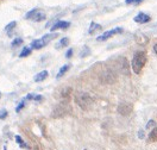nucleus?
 Here are the masks:
<instances>
[{"label":"nucleus","mask_w":157,"mask_h":150,"mask_svg":"<svg viewBox=\"0 0 157 150\" xmlns=\"http://www.w3.org/2000/svg\"><path fill=\"white\" fill-rule=\"evenodd\" d=\"M146 63V54L144 51H137L133 55V59L131 61V67L134 74H139L143 69V67Z\"/></svg>","instance_id":"1"},{"label":"nucleus","mask_w":157,"mask_h":150,"mask_svg":"<svg viewBox=\"0 0 157 150\" xmlns=\"http://www.w3.org/2000/svg\"><path fill=\"white\" fill-rule=\"evenodd\" d=\"M75 101H76V104H77L81 109H83V110H88V109L92 106V104H93L92 96H91L89 94H87V93H79V94H76Z\"/></svg>","instance_id":"2"},{"label":"nucleus","mask_w":157,"mask_h":150,"mask_svg":"<svg viewBox=\"0 0 157 150\" xmlns=\"http://www.w3.org/2000/svg\"><path fill=\"white\" fill-rule=\"evenodd\" d=\"M25 18H26V19H32V20H35V22H42V20L45 19V14H44L43 12H41L39 10L35 8V10H31L30 12L26 13Z\"/></svg>","instance_id":"3"},{"label":"nucleus","mask_w":157,"mask_h":150,"mask_svg":"<svg viewBox=\"0 0 157 150\" xmlns=\"http://www.w3.org/2000/svg\"><path fill=\"white\" fill-rule=\"evenodd\" d=\"M122 32H123V29H122V28H116V29H113V30L106 31V32H104L102 35H100V36L96 38V41H98V42H104V41H107L108 38H111L112 36L118 35V33H122Z\"/></svg>","instance_id":"4"},{"label":"nucleus","mask_w":157,"mask_h":150,"mask_svg":"<svg viewBox=\"0 0 157 150\" xmlns=\"http://www.w3.org/2000/svg\"><path fill=\"white\" fill-rule=\"evenodd\" d=\"M118 112L122 115V116H128L131 112H132V105L131 104H120L118 106Z\"/></svg>","instance_id":"5"},{"label":"nucleus","mask_w":157,"mask_h":150,"mask_svg":"<svg viewBox=\"0 0 157 150\" xmlns=\"http://www.w3.org/2000/svg\"><path fill=\"white\" fill-rule=\"evenodd\" d=\"M134 22L138 23V24H145V23L150 22V16L140 12V13H138V14L134 17Z\"/></svg>","instance_id":"6"},{"label":"nucleus","mask_w":157,"mask_h":150,"mask_svg":"<svg viewBox=\"0 0 157 150\" xmlns=\"http://www.w3.org/2000/svg\"><path fill=\"white\" fill-rule=\"evenodd\" d=\"M69 26H70V23H69V22H63V20H60V22L55 23V24L51 26V31L54 32V31L59 30V29H68Z\"/></svg>","instance_id":"7"},{"label":"nucleus","mask_w":157,"mask_h":150,"mask_svg":"<svg viewBox=\"0 0 157 150\" xmlns=\"http://www.w3.org/2000/svg\"><path fill=\"white\" fill-rule=\"evenodd\" d=\"M134 38H136V42H137L138 44L144 45V44H146V43H148V37H146V36H144L143 33H137V35L134 36Z\"/></svg>","instance_id":"8"},{"label":"nucleus","mask_w":157,"mask_h":150,"mask_svg":"<svg viewBox=\"0 0 157 150\" xmlns=\"http://www.w3.org/2000/svg\"><path fill=\"white\" fill-rule=\"evenodd\" d=\"M48 75H49V73H48L47 70H43V72L38 73V74L35 76V81H36V82H42V81H44V80L48 78Z\"/></svg>","instance_id":"9"},{"label":"nucleus","mask_w":157,"mask_h":150,"mask_svg":"<svg viewBox=\"0 0 157 150\" xmlns=\"http://www.w3.org/2000/svg\"><path fill=\"white\" fill-rule=\"evenodd\" d=\"M57 37H59V33H56V32L54 33V32H53V33H48V35H45L44 37H42V39H43L44 44L47 45V44H48V43H49L50 41L55 39V38H57Z\"/></svg>","instance_id":"10"},{"label":"nucleus","mask_w":157,"mask_h":150,"mask_svg":"<svg viewBox=\"0 0 157 150\" xmlns=\"http://www.w3.org/2000/svg\"><path fill=\"white\" fill-rule=\"evenodd\" d=\"M44 45H45V44H44V42H43V39H42V38L36 39V41H33V42L31 43V48L32 49H36V50L42 49Z\"/></svg>","instance_id":"11"},{"label":"nucleus","mask_w":157,"mask_h":150,"mask_svg":"<svg viewBox=\"0 0 157 150\" xmlns=\"http://www.w3.org/2000/svg\"><path fill=\"white\" fill-rule=\"evenodd\" d=\"M69 68H70V66H69V64H65V66H63L62 68L60 69V72H59V74H57V76H56V78H57V79L62 78L63 75H64V74H65V73L69 70Z\"/></svg>","instance_id":"12"},{"label":"nucleus","mask_w":157,"mask_h":150,"mask_svg":"<svg viewBox=\"0 0 157 150\" xmlns=\"http://www.w3.org/2000/svg\"><path fill=\"white\" fill-rule=\"evenodd\" d=\"M98 30H101V25H99V24H96V23H92V24H91V28H89V30H88V33L93 35L95 31Z\"/></svg>","instance_id":"13"},{"label":"nucleus","mask_w":157,"mask_h":150,"mask_svg":"<svg viewBox=\"0 0 157 150\" xmlns=\"http://www.w3.org/2000/svg\"><path fill=\"white\" fill-rule=\"evenodd\" d=\"M149 141L150 142H157V126L154 127V130L149 135Z\"/></svg>","instance_id":"14"},{"label":"nucleus","mask_w":157,"mask_h":150,"mask_svg":"<svg viewBox=\"0 0 157 150\" xmlns=\"http://www.w3.org/2000/svg\"><path fill=\"white\" fill-rule=\"evenodd\" d=\"M68 44H69V38L64 37V38H62V39L59 42V44L56 45V48H57V49H60V48H63V47H67Z\"/></svg>","instance_id":"15"},{"label":"nucleus","mask_w":157,"mask_h":150,"mask_svg":"<svg viewBox=\"0 0 157 150\" xmlns=\"http://www.w3.org/2000/svg\"><path fill=\"white\" fill-rule=\"evenodd\" d=\"M31 54V49L30 48H24L23 50H22V53L19 54V56L20 57H26V56H29Z\"/></svg>","instance_id":"16"},{"label":"nucleus","mask_w":157,"mask_h":150,"mask_svg":"<svg viewBox=\"0 0 157 150\" xmlns=\"http://www.w3.org/2000/svg\"><path fill=\"white\" fill-rule=\"evenodd\" d=\"M89 53H91L89 48H88V47H85V48H83V50H82V51H81V54H80V57H86L87 55H89Z\"/></svg>","instance_id":"17"},{"label":"nucleus","mask_w":157,"mask_h":150,"mask_svg":"<svg viewBox=\"0 0 157 150\" xmlns=\"http://www.w3.org/2000/svg\"><path fill=\"white\" fill-rule=\"evenodd\" d=\"M16 141L19 143V145H20L22 148H29V147H28V145L24 143V141L22 139V137H20V136H16Z\"/></svg>","instance_id":"18"},{"label":"nucleus","mask_w":157,"mask_h":150,"mask_svg":"<svg viewBox=\"0 0 157 150\" xmlns=\"http://www.w3.org/2000/svg\"><path fill=\"white\" fill-rule=\"evenodd\" d=\"M22 43H23V39H22V38H16V39L12 42V47H13V48H16V47H19Z\"/></svg>","instance_id":"19"},{"label":"nucleus","mask_w":157,"mask_h":150,"mask_svg":"<svg viewBox=\"0 0 157 150\" xmlns=\"http://www.w3.org/2000/svg\"><path fill=\"white\" fill-rule=\"evenodd\" d=\"M143 0H125V2L127 5H139Z\"/></svg>","instance_id":"20"},{"label":"nucleus","mask_w":157,"mask_h":150,"mask_svg":"<svg viewBox=\"0 0 157 150\" xmlns=\"http://www.w3.org/2000/svg\"><path fill=\"white\" fill-rule=\"evenodd\" d=\"M16 24H17L16 22H11V23H10V24H8V25H7L6 28H5V30L7 31V32H10V31L12 30V29H14V26H16Z\"/></svg>","instance_id":"21"},{"label":"nucleus","mask_w":157,"mask_h":150,"mask_svg":"<svg viewBox=\"0 0 157 150\" xmlns=\"http://www.w3.org/2000/svg\"><path fill=\"white\" fill-rule=\"evenodd\" d=\"M24 106H25V101L23 100V101H22V103H20V104H19L18 106H17V109H16V111H17V112H20V111H22V109H23Z\"/></svg>","instance_id":"22"},{"label":"nucleus","mask_w":157,"mask_h":150,"mask_svg":"<svg viewBox=\"0 0 157 150\" xmlns=\"http://www.w3.org/2000/svg\"><path fill=\"white\" fill-rule=\"evenodd\" d=\"M7 117V111L6 110H1L0 111V119H5Z\"/></svg>","instance_id":"23"},{"label":"nucleus","mask_w":157,"mask_h":150,"mask_svg":"<svg viewBox=\"0 0 157 150\" xmlns=\"http://www.w3.org/2000/svg\"><path fill=\"white\" fill-rule=\"evenodd\" d=\"M156 125V123L154 121V120H150L148 124H146V129H150V127H152V126H155Z\"/></svg>","instance_id":"24"},{"label":"nucleus","mask_w":157,"mask_h":150,"mask_svg":"<svg viewBox=\"0 0 157 150\" xmlns=\"http://www.w3.org/2000/svg\"><path fill=\"white\" fill-rule=\"evenodd\" d=\"M71 55H73V49H69V50L67 51V54H65V57H67V59H70Z\"/></svg>","instance_id":"25"},{"label":"nucleus","mask_w":157,"mask_h":150,"mask_svg":"<svg viewBox=\"0 0 157 150\" xmlns=\"http://www.w3.org/2000/svg\"><path fill=\"white\" fill-rule=\"evenodd\" d=\"M138 137H139V138H143V137H144V132H143V130H140V131L138 132Z\"/></svg>","instance_id":"26"},{"label":"nucleus","mask_w":157,"mask_h":150,"mask_svg":"<svg viewBox=\"0 0 157 150\" xmlns=\"http://www.w3.org/2000/svg\"><path fill=\"white\" fill-rule=\"evenodd\" d=\"M154 51H155V53L157 54V43L155 44V45H154Z\"/></svg>","instance_id":"27"}]
</instances>
